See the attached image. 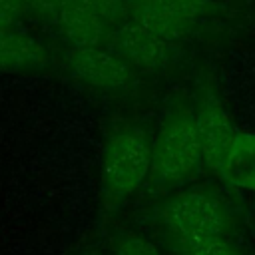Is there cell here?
<instances>
[{
	"label": "cell",
	"instance_id": "obj_1",
	"mask_svg": "<svg viewBox=\"0 0 255 255\" xmlns=\"http://www.w3.org/2000/svg\"><path fill=\"white\" fill-rule=\"evenodd\" d=\"M201 145L195 118L173 114L161 128L151 149V181L159 187H171L189 179L201 161Z\"/></svg>",
	"mask_w": 255,
	"mask_h": 255
},
{
	"label": "cell",
	"instance_id": "obj_2",
	"mask_svg": "<svg viewBox=\"0 0 255 255\" xmlns=\"http://www.w3.org/2000/svg\"><path fill=\"white\" fill-rule=\"evenodd\" d=\"M151 169V149L139 131L116 133L102 161V179L110 193L116 197L135 191Z\"/></svg>",
	"mask_w": 255,
	"mask_h": 255
},
{
	"label": "cell",
	"instance_id": "obj_3",
	"mask_svg": "<svg viewBox=\"0 0 255 255\" xmlns=\"http://www.w3.org/2000/svg\"><path fill=\"white\" fill-rule=\"evenodd\" d=\"M163 223L175 239L223 235L227 215L221 203L205 191H187L171 197L161 209Z\"/></svg>",
	"mask_w": 255,
	"mask_h": 255
},
{
	"label": "cell",
	"instance_id": "obj_4",
	"mask_svg": "<svg viewBox=\"0 0 255 255\" xmlns=\"http://www.w3.org/2000/svg\"><path fill=\"white\" fill-rule=\"evenodd\" d=\"M209 0H135L129 8V22L155 36L177 42L205 14Z\"/></svg>",
	"mask_w": 255,
	"mask_h": 255
},
{
	"label": "cell",
	"instance_id": "obj_5",
	"mask_svg": "<svg viewBox=\"0 0 255 255\" xmlns=\"http://www.w3.org/2000/svg\"><path fill=\"white\" fill-rule=\"evenodd\" d=\"M112 52L129 66L147 72L167 68L177 56L175 42L163 40L133 22H124L112 34Z\"/></svg>",
	"mask_w": 255,
	"mask_h": 255
},
{
	"label": "cell",
	"instance_id": "obj_6",
	"mask_svg": "<svg viewBox=\"0 0 255 255\" xmlns=\"http://www.w3.org/2000/svg\"><path fill=\"white\" fill-rule=\"evenodd\" d=\"M66 62L80 80L100 90H124L131 82V66L100 46L72 48Z\"/></svg>",
	"mask_w": 255,
	"mask_h": 255
},
{
	"label": "cell",
	"instance_id": "obj_7",
	"mask_svg": "<svg viewBox=\"0 0 255 255\" xmlns=\"http://www.w3.org/2000/svg\"><path fill=\"white\" fill-rule=\"evenodd\" d=\"M195 126L203 161L207 163V167L219 171L233 145L237 131L233 129L227 112L221 108L215 96H207L201 102L199 112L195 116Z\"/></svg>",
	"mask_w": 255,
	"mask_h": 255
},
{
	"label": "cell",
	"instance_id": "obj_8",
	"mask_svg": "<svg viewBox=\"0 0 255 255\" xmlns=\"http://www.w3.org/2000/svg\"><path fill=\"white\" fill-rule=\"evenodd\" d=\"M54 26L74 48L100 46L108 36V22L84 0H64Z\"/></svg>",
	"mask_w": 255,
	"mask_h": 255
},
{
	"label": "cell",
	"instance_id": "obj_9",
	"mask_svg": "<svg viewBox=\"0 0 255 255\" xmlns=\"http://www.w3.org/2000/svg\"><path fill=\"white\" fill-rule=\"evenodd\" d=\"M48 62L46 48L30 34L12 28L0 30V70L6 72H34Z\"/></svg>",
	"mask_w": 255,
	"mask_h": 255
},
{
	"label": "cell",
	"instance_id": "obj_10",
	"mask_svg": "<svg viewBox=\"0 0 255 255\" xmlns=\"http://www.w3.org/2000/svg\"><path fill=\"white\" fill-rule=\"evenodd\" d=\"M219 173L227 183L255 191V133L237 131Z\"/></svg>",
	"mask_w": 255,
	"mask_h": 255
},
{
	"label": "cell",
	"instance_id": "obj_11",
	"mask_svg": "<svg viewBox=\"0 0 255 255\" xmlns=\"http://www.w3.org/2000/svg\"><path fill=\"white\" fill-rule=\"evenodd\" d=\"M175 249L179 255H239L237 249L221 235L175 239Z\"/></svg>",
	"mask_w": 255,
	"mask_h": 255
},
{
	"label": "cell",
	"instance_id": "obj_12",
	"mask_svg": "<svg viewBox=\"0 0 255 255\" xmlns=\"http://www.w3.org/2000/svg\"><path fill=\"white\" fill-rule=\"evenodd\" d=\"M116 255H159V251L155 249L153 243L145 241L143 237L129 235L118 243Z\"/></svg>",
	"mask_w": 255,
	"mask_h": 255
},
{
	"label": "cell",
	"instance_id": "obj_13",
	"mask_svg": "<svg viewBox=\"0 0 255 255\" xmlns=\"http://www.w3.org/2000/svg\"><path fill=\"white\" fill-rule=\"evenodd\" d=\"M26 0H0V30L12 28L14 22L28 12Z\"/></svg>",
	"mask_w": 255,
	"mask_h": 255
},
{
	"label": "cell",
	"instance_id": "obj_14",
	"mask_svg": "<svg viewBox=\"0 0 255 255\" xmlns=\"http://www.w3.org/2000/svg\"><path fill=\"white\" fill-rule=\"evenodd\" d=\"M26 2H28V8L32 12H36L44 20L54 22V18H56V14H58V10H60L64 0H26Z\"/></svg>",
	"mask_w": 255,
	"mask_h": 255
}]
</instances>
